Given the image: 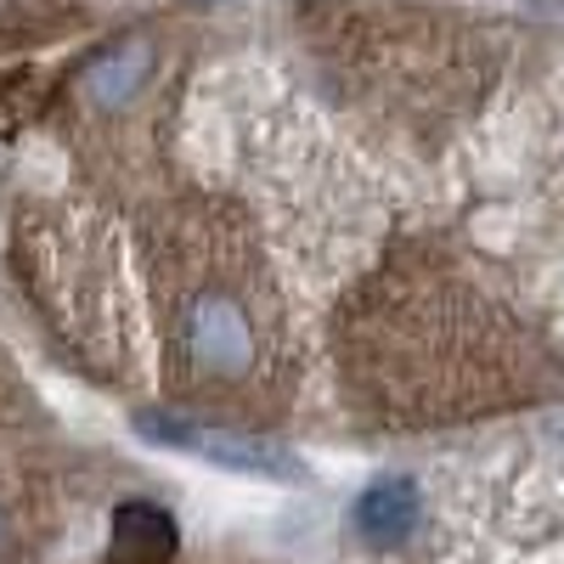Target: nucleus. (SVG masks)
I'll return each instance as SVG.
<instances>
[{
	"instance_id": "obj_1",
	"label": "nucleus",
	"mask_w": 564,
	"mask_h": 564,
	"mask_svg": "<svg viewBox=\"0 0 564 564\" xmlns=\"http://www.w3.org/2000/svg\"><path fill=\"white\" fill-rule=\"evenodd\" d=\"M345 316V372L390 423H446L564 390L542 339L457 265H384Z\"/></svg>"
},
{
	"instance_id": "obj_2",
	"label": "nucleus",
	"mask_w": 564,
	"mask_h": 564,
	"mask_svg": "<svg viewBox=\"0 0 564 564\" xmlns=\"http://www.w3.org/2000/svg\"><path fill=\"white\" fill-rule=\"evenodd\" d=\"M159 327L181 395L220 417H276L282 316L276 289L231 209H175L148 243Z\"/></svg>"
},
{
	"instance_id": "obj_3",
	"label": "nucleus",
	"mask_w": 564,
	"mask_h": 564,
	"mask_svg": "<svg viewBox=\"0 0 564 564\" xmlns=\"http://www.w3.org/2000/svg\"><path fill=\"white\" fill-rule=\"evenodd\" d=\"M305 18L316 29V57H327L350 97L417 135L463 119L502 63V34L463 12L311 7Z\"/></svg>"
},
{
	"instance_id": "obj_4",
	"label": "nucleus",
	"mask_w": 564,
	"mask_h": 564,
	"mask_svg": "<svg viewBox=\"0 0 564 564\" xmlns=\"http://www.w3.org/2000/svg\"><path fill=\"white\" fill-rule=\"evenodd\" d=\"M135 430L159 441V446H181V452H198L220 468H243V475H265V480H300L305 468L276 452L265 441H243V435H226V430H204L193 417H170V412H135Z\"/></svg>"
},
{
	"instance_id": "obj_5",
	"label": "nucleus",
	"mask_w": 564,
	"mask_h": 564,
	"mask_svg": "<svg viewBox=\"0 0 564 564\" xmlns=\"http://www.w3.org/2000/svg\"><path fill=\"white\" fill-rule=\"evenodd\" d=\"M417 520H423V491H417L412 475L372 480V486L356 497V508H350L356 536L372 542V547H401V542L417 531Z\"/></svg>"
},
{
	"instance_id": "obj_6",
	"label": "nucleus",
	"mask_w": 564,
	"mask_h": 564,
	"mask_svg": "<svg viewBox=\"0 0 564 564\" xmlns=\"http://www.w3.org/2000/svg\"><path fill=\"white\" fill-rule=\"evenodd\" d=\"M175 553V520L153 502H124L113 520V553L108 564H164Z\"/></svg>"
},
{
	"instance_id": "obj_7",
	"label": "nucleus",
	"mask_w": 564,
	"mask_h": 564,
	"mask_svg": "<svg viewBox=\"0 0 564 564\" xmlns=\"http://www.w3.org/2000/svg\"><path fill=\"white\" fill-rule=\"evenodd\" d=\"M40 74H12V79H0V135H12V130H23L34 113H40Z\"/></svg>"
}]
</instances>
